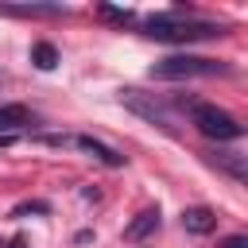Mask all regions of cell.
Listing matches in <instances>:
<instances>
[{
	"label": "cell",
	"instance_id": "cell-1",
	"mask_svg": "<svg viewBox=\"0 0 248 248\" xmlns=\"http://www.w3.org/2000/svg\"><path fill=\"white\" fill-rule=\"evenodd\" d=\"M143 35L159 39V43H194V39L225 35V27L221 23H194V19H182V12H167V16H151L143 23Z\"/></svg>",
	"mask_w": 248,
	"mask_h": 248
},
{
	"label": "cell",
	"instance_id": "cell-8",
	"mask_svg": "<svg viewBox=\"0 0 248 248\" xmlns=\"http://www.w3.org/2000/svg\"><path fill=\"white\" fill-rule=\"evenodd\" d=\"M205 159H209V167H217V170L229 174L232 182H244V178H248L244 155H236V151H213V155H205Z\"/></svg>",
	"mask_w": 248,
	"mask_h": 248
},
{
	"label": "cell",
	"instance_id": "cell-13",
	"mask_svg": "<svg viewBox=\"0 0 248 248\" xmlns=\"http://www.w3.org/2000/svg\"><path fill=\"white\" fill-rule=\"evenodd\" d=\"M217 248H248V240H244V236H225Z\"/></svg>",
	"mask_w": 248,
	"mask_h": 248
},
{
	"label": "cell",
	"instance_id": "cell-4",
	"mask_svg": "<svg viewBox=\"0 0 248 248\" xmlns=\"http://www.w3.org/2000/svg\"><path fill=\"white\" fill-rule=\"evenodd\" d=\"M120 105H124L128 112L143 116L147 124L163 128V132H174V120H170L167 105H163V101H155V93H140V89H120Z\"/></svg>",
	"mask_w": 248,
	"mask_h": 248
},
{
	"label": "cell",
	"instance_id": "cell-7",
	"mask_svg": "<svg viewBox=\"0 0 248 248\" xmlns=\"http://www.w3.org/2000/svg\"><path fill=\"white\" fill-rule=\"evenodd\" d=\"M66 147L89 151V155H93V159H101L105 167H120V163H124V159H120V155H116L108 143H101V140H93V136H70V143H66Z\"/></svg>",
	"mask_w": 248,
	"mask_h": 248
},
{
	"label": "cell",
	"instance_id": "cell-6",
	"mask_svg": "<svg viewBox=\"0 0 248 248\" xmlns=\"http://www.w3.org/2000/svg\"><path fill=\"white\" fill-rule=\"evenodd\" d=\"M182 229L194 236H209L217 229V213L209 205H190V209H182Z\"/></svg>",
	"mask_w": 248,
	"mask_h": 248
},
{
	"label": "cell",
	"instance_id": "cell-2",
	"mask_svg": "<svg viewBox=\"0 0 248 248\" xmlns=\"http://www.w3.org/2000/svg\"><path fill=\"white\" fill-rule=\"evenodd\" d=\"M213 74L217 78L229 74V62L202 58V54H170L151 66V78H159V81H186V78H213Z\"/></svg>",
	"mask_w": 248,
	"mask_h": 248
},
{
	"label": "cell",
	"instance_id": "cell-3",
	"mask_svg": "<svg viewBox=\"0 0 248 248\" xmlns=\"http://www.w3.org/2000/svg\"><path fill=\"white\" fill-rule=\"evenodd\" d=\"M186 108H190L194 128H198L205 140L225 143V140H240V136H244V124H236V116H229V112H225V108H217V105H205V101H186Z\"/></svg>",
	"mask_w": 248,
	"mask_h": 248
},
{
	"label": "cell",
	"instance_id": "cell-5",
	"mask_svg": "<svg viewBox=\"0 0 248 248\" xmlns=\"http://www.w3.org/2000/svg\"><path fill=\"white\" fill-rule=\"evenodd\" d=\"M4 16H23V19H62L70 16L66 4H0Z\"/></svg>",
	"mask_w": 248,
	"mask_h": 248
},
{
	"label": "cell",
	"instance_id": "cell-10",
	"mask_svg": "<svg viewBox=\"0 0 248 248\" xmlns=\"http://www.w3.org/2000/svg\"><path fill=\"white\" fill-rule=\"evenodd\" d=\"M31 124H35V116L27 105H0V132H19Z\"/></svg>",
	"mask_w": 248,
	"mask_h": 248
},
{
	"label": "cell",
	"instance_id": "cell-12",
	"mask_svg": "<svg viewBox=\"0 0 248 248\" xmlns=\"http://www.w3.org/2000/svg\"><path fill=\"white\" fill-rule=\"evenodd\" d=\"M101 16H105V19H112V23H120V27L136 19V16L128 12V8H108V4H101Z\"/></svg>",
	"mask_w": 248,
	"mask_h": 248
},
{
	"label": "cell",
	"instance_id": "cell-9",
	"mask_svg": "<svg viewBox=\"0 0 248 248\" xmlns=\"http://www.w3.org/2000/svg\"><path fill=\"white\" fill-rule=\"evenodd\" d=\"M155 229H159V209H143V213H136V221H128V229H124V240L140 244V240H147Z\"/></svg>",
	"mask_w": 248,
	"mask_h": 248
},
{
	"label": "cell",
	"instance_id": "cell-11",
	"mask_svg": "<svg viewBox=\"0 0 248 248\" xmlns=\"http://www.w3.org/2000/svg\"><path fill=\"white\" fill-rule=\"evenodd\" d=\"M31 62H35L39 70H54V66H58V50H54V43H35V46H31Z\"/></svg>",
	"mask_w": 248,
	"mask_h": 248
}]
</instances>
